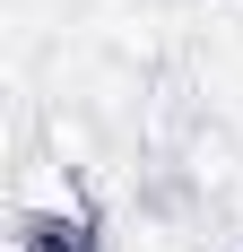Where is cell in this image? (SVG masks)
<instances>
[{
	"label": "cell",
	"instance_id": "6da1fadb",
	"mask_svg": "<svg viewBox=\"0 0 243 252\" xmlns=\"http://www.w3.org/2000/svg\"><path fill=\"white\" fill-rule=\"evenodd\" d=\"M9 235L18 244H44V252H96L104 244V209H96L87 165L35 148L18 165V183H9Z\"/></svg>",
	"mask_w": 243,
	"mask_h": 252
},
{
	"label": "cell",
	"instance_id": "7a4b0ae2",
	"mask_svg": "<svg viewBox=\"0 0 243 252\" xmlns=\"http://www.w3.org/2000/svg\"><path fill=\"white\" fill-rule=\"evenodd\" d=\"M182 183L191 191H209V200H226V191H243V139H235V122H217V113H200V130L182 139Z\"/></svg>",
	"mask_w": 243,
	"mask_h": 252
},
{
	"label": "cell",
	"instance_id": "3957f363",
	"mask_svg": "<svg viewBox=\"0 0 243 252\" xmlns=\"http://www.w3.org/2000/svg\"><path fill=\"white\" fill-rule=\"evenodd\" d=\"M9 252H44V244H18V235H9Z\"/></svg>",
	"mask_w": 243,
	"mask_h": 252
}]
</instances>
